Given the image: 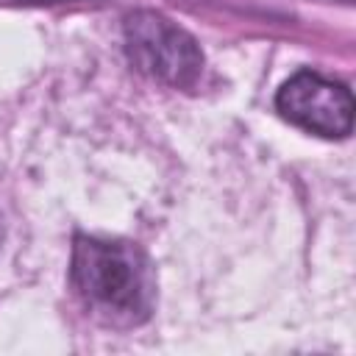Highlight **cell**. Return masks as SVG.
Here are the masks:
<instances>
[{
  "instance_id": "6da1fadb",
  "label": "cell",
  "mask_w": 356,
  "mask_h": 356,
  "mask_svg": "<svg viewBox=\"0 0 356 356\" xmlns=\"http://www.w3.org/2000/svg\"><path fill=\"white\" fill-rule=\"evenodd\" d=\"M70 281L86 309L108 323L136 325L150 314L153 281L147 259L128 242L78 234L72 242Z\"/></svg>"
},
{
  "instance_id": "7a4b0ae2",
  "label": "cell",
  "mask_w": 356,
  "mask_h": 356,
  "mask_svg": "<svg viewBox=\"0 0 356 356\" xmlns=\"http://www.w3.org/2000/svg\"><path fill=\"white\" fill-rule=\"evenodd\" d=\"M128 61L172 89H192L203 75L197 42L159 11H134L122 22Z\"/></svg>"
},
{
  "instance_id": "3957f363",
  "label": "cell",
  "mask_w": 356,
  "mask_h": 356,
  "mask_svg": "<svg viewBox=\"0 0 356 356\" xmlns=\"http://www.w3.org/2000/svg\"><path fill=\"white\" fill-rule=\"evenodd\" d=\"M275 108L281 111V117L317 136L342 139L353 128L350 89L312 70H300L289 81H284L275 95Z\"/></svg>"
},
{
  "instance_id": "277c9868",
  "label": "cell",
  "mask_w": 356,
  "mask_h": 356,
  "mask_svg": "<svg viewBox=\"0 0 356 356\" xmlns=\"http://www.w3.org/2000/svg\"><path fill=\"white\" fill-rule=\"evenodd\" d=\"M14 3H67V0H14Z\"/></svg>"
},
{
  "instance_id": "5b68a950",
  "label": "cell",
  "mask_w": 356,
  "mask_h": 356,
  "mask_svg": "<svg viewBox=\"0 0 356 356\" xmlns=\"http://www.w3.org/2000/svg\"><path fill=\"white\" fill-rule=\"evenodd\" d=\"M342 3H350V0H342Z\"/></svg>"
}]
</instances>
